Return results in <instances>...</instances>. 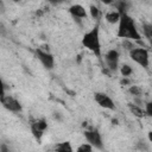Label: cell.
Wrapping results in <instances>:
<instances>
[{"mask_svg":"<svg viewBox=\"0 0 152 152\" xmlns=\"http://www.w3.org/2000/svg\"><path fill=\"white\" fill-rule=\"evenodd\" d=\"M118 24H119L118 32H116L118 38L128 39L132 42L141 40V34L137 27V24H135L134 19L128 13L120 14V20Z\"/></svg>","mask_w":152,"mask_h":152,"instance_id":"cell-1","label":"cell"},{"mask_svg":"<svg viewBox=\"0 0 152 152\" xmlns=\"http://www.w3.org/2000/svg\"><path fill=\"white\" fill-rule=\"evenodd\" d=\"M82 46L93 52L97 58H101V40H100V26L96 24L89 31L82 36Z\"/></svg>","mask_w":152,"mask_h":152,"instance_id":"cell-2","label":"cell"},{"mask_svg":"<svg viewBox=\"0 0 152 152\" xmlns=\"http://www.w3.org/2000/svg\"><path fill=\"white\" fill-rule=\"evenodd\" d=\"M128 53H129V58L134 63H137L138 65L142 66L144 69L148 68V65H150V52H148V49L141 48V46H135Z\"/></svg>","mask_w":152,"mask_h":152,"instance_id":"cell-3","label":"cell"},{"mask_svg":"<svg viewBox=\"0 0 152 152\" xmlns=\"http://www.w3.org/2000/svg\"><path fill=\"white\" fill-rule=\"evenodd\" d=\"M83 137L86 138L87 142L89 145L93 146V148H97V150H103V141H102V137L101 133L99 132L97 128L90 127V128H86L83 131Z\"/></svg>","mask_w":152,"mask_h":152,"instance_id":"cell-4","label":"cell"},{"mask_svg":"<svg viewBox=\"0 0 152 152\" xmlns=\"http://www.w3.org/2000/svg\"><path fill=\"white\" fill-rule=\"evenodd\" d=\"M0 102L5 109L12 113H21L23 106L18 99H15L12 95H5L4 97H0Z\"/></svg>","mask_w":152,"mask_h":152,"instance_id":"cell-5","label":"cell"},{"mask_svg":"<svg viewBox=\"0 0 152 152\" xmlns=\"http://www.w3.org/2000/svg\"><path fill=\"white\" fill-rule=\"evenodd\" d=\"M119 59L120 53L116 49H110L104 53V62L110 72H115L119 69Z\"/></svg>","mask_w":152,"mask_h":152,"instance_id":"cell-6","label":"cell"},{"mask_svg":"<svg viewBox=\"0 0 152 152\" xmlns=\"http://www.w3.org/2000/svg\"><path fill=\"white\" fill-rule=\"evenodd\" d=\"M49 125H48V121L44 119V118H40V119H37L36 121H33L31 124V133L33 135V138L39 142L45 133V131L48 129Z\"/></svg>","mask_w":152,"mask_h":152,"instance_id":"cell-7","label":"cell"},{"mask_svg":"<svg viewBox=\"0 0 152 152\" xmlns=\"http://www.w3.org/2000/svg\"><path fill=\"white\" fill-rule=\"evenodd\" d=\"M34 55L36 57L39 59V62L42 63V65L48 69V70H52L53 66H55V57L51 52H48V51H44L39 48H37L34 50Z\"/></svg>","mask_w":152,"mask_h":152,"instance_id":"cell-8","label":"cell"},{"mask_svg":"<svg viewBox=\"0 0 152 152\" xmlns=\"http://www.w3.org/2000/svg\"><path fill=\"white\" fill-rule=\"evenodd\" d=\"M94 100H95V102L101 108H104V109H108V110H115V103H114V101L106 93L96 91L94 94Z\"/></svg>","mask_w":152,"mask_h":152,"instance_id":"cell-9","label":"cell"},{"mask_svg":"<svg viewBox=\"0 0 152 152\" xmlns=\"http://www.w3.org/2000/svg\"><path fill=\"white\" fill-rule=\"evenodd\" d=\"M68 11H69V13H70V15H71L72 18H77V19L84 20V19H87V17H88L87 10H86L82 5H80V4H74V5H71Z\"/></svg>","mask_w":152,"mask_h":152,"instance_id":"cell-10","label":"cell"},{"mask_svg":"<svg viewBox=\"0 0 152 152\" xmlns=\"http://www.w3.org/2000/svg\"><path fill=\"white\" fill-rule=\"evenodd\" d=\"M104 20L108 23V24H118L119 20H120V13L115 10H109L106 12L104 14Z\"/></svg>","mask_w":152,"mask_h":152,"instance_id":"cell-11","label":"cell"},{"mask_svg":"<svg viewBox=\"0 0 152 152\" xmlns=\"http://www.w3.org/2000/svg\"><path fill=\"white\" fill-rule=\"evenodd\" d=\"M55 152H75V151L71 142L69 140H64L55 145Z\"/></svg>","mask_w":152,"mask_h":152,"instance_id":"cell-12","label":"cell"},{"mask_svg":"<svg viewBox=\"0 0 152 152\" xmlns=\"http://www.w3.org/2000/svg\"><path fill=\"white\" fill-rule=\"evenodd\" d=\"M127 107H128L129 112H131L134 116H137V118H139V119H141V118H144V116L146 115L144 108H141L140 106H137L135 103H128Z\"/></svg>","mask_w":152,"mask_h":152,"instance_id":"cell-13","label":"cell"},{"mask_svg":"<svg viewBox=\"0 0 152 152\" xmlns=\"http://www.w3.org/2000/svg\"><path fill=\"white\" fill-rule=\"evenodd\" d=\"M119 70H120V74H121L122 77H127V78H128V77L133 74V68H132L129 64H127V63L121 64V65L119 66Z\"/></svg>","mask_w":152,"mask_h":152,"instance_id":"cell-14","label":"cell"},{"mask_svg":"<svg viewBox=\"0 0 152 152\" xmlns=\"http://www.w3.org/2000/svg\"><path fill=\"white\" fill-rule=\"evenodd\" d=\"M113 5L115 7V11H118L120 14L127 13V10L129 6V4L127 1H116V2H113Z\"/></svg>","mask_w":152,"mask_h":152,"instance_id":"cell-15","label":"cell"},{"mask_svg":"<svg viewBox=\"0 0 152 152\" xmlns=\"http://www.w3.org/2000/svg\"><path fill=\"white\" fill-rule=\"evenodd\" d=\"M128 93H129L132 96H134V97H141V96H142V89H141V87L135 86V84H131V86H129Z\"/></svg>","mask_w":152,"mask_h":152,"instance_id":"cell-16","label":"cell"},{"mask_svg":"<svg viewBox=\"0 0 152 152\" xmlns=\"http://www.w3.org/2000/svg\"><path fill=\"white\" fill-rule=\"evenodd\" d=\"M142 33L145 36V38L150 42L152 39V24L150 23H144L142 24Z\"/></svg>","mask_w":152,"mask_h":152,"instance_id":"cell-17","label":"cell"},{"mask_svg":"<svg viewBox=\"0 0 152 152\" xmlns=\"http://www.w3.org/2000/svg\"><path fill=\"white\" fill-rule=\"evenodd\" d=\"M89 14L93 19H99L100 18V8L96 5H90L89 6Z\"/></svg>","mask_w":152,"mask_h":152,"instance_id":"cell-18","label":"cell"},{"mask_svg":"<svg viewBox=\"0 0 152 152\" xmlns=\"http://www.w3.org/2000/svg\"><path fill=\"white\" fill-rule=\"evenodd\" d=\"M75 152H93V146L89 145L88 142H83V144H81V145L76 148Z\"/></svg>","mask_w":152,"mask_h":152,"instance_id":"cell-19","label":"cell"},{"mask_svg":"<svg viewBox=\"0 0 152 152\" xmlns=\"http://www.w3.org/2000/svg\"><path fill=\"white\" fill-rule=\"evenodd\" d=\"M122 46H124V49H125V50H127L128 52L135 48L134 43H133L132 40H128V39H122Z\"/></svg>","mask_w":152,"mask_h":152,"instance_id":"cell-20","label":"cell"},{"mask_svg":"<svg viewBox=\"0 0 152 152\" xmlns=\"http://www.w3.org/2000/svg\"><path fill=\"white\" fill-rule=\"evenodd\" d=\"M137 147L142 151V152H148L150 151V142H145L144 140H140L138 144H137Z\"/></svg>","mask_w":152,"mask_h":152,"instance_id":"cell-21","label":"cell"},{"mask_svg":"<svg viewBox=\"0 0 152 152\" xmlns=\"http://www.w3.org/2000/svg\"><path fill=\"white\" fill-rule=\"evenodd\" d=\"M144 110H145V114H146L147 116H152V102H151V101H147V102L145 103Z\"/></svg>","mask_w":152,"mask_h":152,"instance_id":"cell-22","label":"cell"},{"mask_svg":"<svg viewBox=\"0 0 152 152\" xmlns=\"http://www.w3.org/2000/svg\"><path fill=\"white\" fill-rule=\"evenodd\" d=\"M0 152H12V151H11V148H10V146L7 144L1 142L0 144Z\"/></svg>","mask_w":152,"mask_h":152,"instance_id":"cell-23","label":"cell"},{"mask_svg":"<svg viewBox=\"0 0 152 152\" xmlns=\"http://www.w3.org/2000/svg\"><path fill=\"white\" fill-rule=\"evenodd\" d=\"M5 83H4V81H2V78L0 77V97H4L6 94H5Z\"/></svg>","mask_w":152,"mask_h":152,"instance_id":"cell-24","label":"cell"},{"mask_svg":"<svg viewBox=\"0 0 152 152\" xmlns=\"http://www.w3.org/2000/svg\"><path fill=\"white\" fill-rule=\"evenodd\" d=\"M120 84L121 86H131V80L127 78V77H122L120 80Z\"/></svg>","mask_w":152,"mask_h":152,"instance_id":"cell-25","label":"cell"},{"mask_svg":"<svg viewBox=\"0 0 152 152\" xmlns=\"http://www.w3.org/2000/svg\"><path fill=\"white\" fill-rule=\"evenodd\" d=\"M52 116H53V119L57 120V121H62V120H63V116H62V114H61L59 112H53Z\"/></svg>","mask_w":152,"mask_h":152,"instance_id":"cell-26","label":"cell"},{"mask_svg":"<svg viewBox=\"0 0 152 152\" xmlns=\"http://www.w3.org/2000/svg\"><path fill=\"white\" fill-rule=\"evenodd\" d=\"M152 140V132H148V141Z\"/></svg>","mask_w":152,"mask_h":152,"instance_id":"cell-27","label":"cell"}]
</instances>
